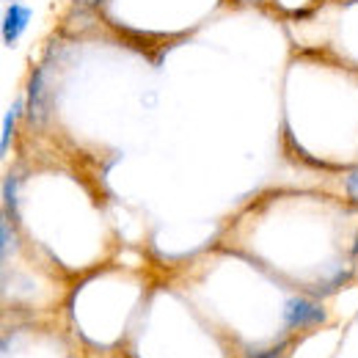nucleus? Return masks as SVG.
I'll list each match as a JSON object with an SVG mask.
<instances>
[{"label": "nucleus", "mask_w": 358, "mask_h": 358, "mask_svg": "<svg viewBox=\"0 0 358 358\" xmlns=\"http://www.w3.org/2000/svg\"><path fill=\"white\" fill-rule=\"evenodd\" d=\"M281 317H284L287 328H317V325H322L328 320L325 309L320 303H314V301H306V298H289L284 303Z\"/></svg>", "instance_id": "nucleus-1"}, {"label": "nucleus", "mask_w": 358, "mask_h": 358, "mask_svg": "<svg viewBox=\"0 0 358 358\" xmlns=\"http://www.w3.org/2000/svg\"><path fill=\"white\" fill-rule=\"evenodd\" d=\"M31 17H34V11L25 6V3H8L6 6V11H3V45L6 47H14L20 39H22V34H25V28H28V22H31Z\"/></svg>", "instance_id": "nucleus-2"}, {"label": "nucleus", "mask_w": 358, "mask_h": 358, "mask_svg": "<svg viewBox=\"0 0 358 358\" xmlns=\"http://www.w3.org/2000/svg\"><path fill=\"white\" fill-rule=\"evenodd\" d=\"M47 116H50V96H47L45 69H34L28 83V122L45 124Z\"/></svg>", "instance_id": "nucleus-3"}, {"label": "nucleus", "mask_w": 358, "mask_h": 358, "mask_svg": "<svg viewBox=\"0 0 358 358\" xmlns=\"http://www.w3.org/2000/svg\"><path fill=\"white\" fill-rule=\"evenodd\" d=\"M22 108H25V99L20 96V99H14V105L6 110V116H3V135H0V152H6V149H8V143H11V133H14V124H17L20 113H22Z\"/></svg>", "instance_id": "nucleus-4"}, {"label": "nucleus", "mask_w": 358, "mask_h": 358, "mask_svg": "<svg viewBox=\"0 0 358 358\" xmlns=\"http://www.w3.org/2000/svg\"><path fill=\"white\" fill-rule=\"evenodd\" d=\"M3 204H6V218L11 213H17V177L8 174L6 177V185H3Z\"/></svg>", "instance_id": "nucleus-5"}, {"label": "nucleus", "mask_w": 358, "mask_h": 358, "mask_svg": "<svg viewBox=\"0 0 358 358\" xmlns=\"http://www.w3.org/2000/svg\"><path fill=\"white\" fill-rule=\"evenodd\" d=\"M345 187H348V196L358 201V169H353L348 177H345Z\"/></svg>", "instance_id": "nucleus-6"}]
</instances>
